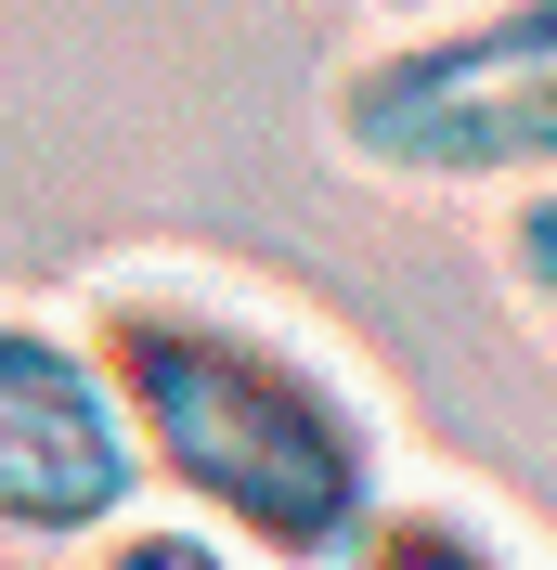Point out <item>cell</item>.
Wrapping results in <instances>:
<instances>
[{"label":"cell","mask_w":557,"mask_h":570,"mask_svg":"<svg viewBox=\"0 0 557 570\" xmlns=\"http://www.w3.org/2000/svg\"><path fill=\"white\" fill-rule=\"evenodd\" d=\"M350 169L428 195H545L557 181V0H453L350 52L324 91Z\"/></svg>","instance_id":"7a4b0ae2"},{"label":"cell","mask_w":557,"mask_h":570,"mask_svg":"<svg viewBox=\"0 0 557 570\" xmlns=\"http://www.w3.org/2000/svg\"><path fill=\"white\" fill-rule=\"evenodd\" d=\"M91 351L130 402L143 480L273 570H350L389 505V428L312 324L260 312L234 285L130 273L91 298Z\"/></svg>","instance_id":"6da1fadb"},{"label":"cell","mask_w":557,"mask_h":570,"mask_svg":"<svg viewBox=\"0 0 557 570\" xmlns=\"http://www.w3.org/2000/svg\"><path fill=\"white\" fill-rule=\"evenodd\" d=\"M389 13H402V27H416V13H453V0H389Z\"/></svg>","instance_id":"52a82bcc"},{"label":"cell","mask_w":557,"mask_h":570,"mask_svg":"<svg viewBox=\"0 0 557 570\" xmlns=\"http://www.w3.org/2000/svg\"><path fill=\"white\" fill-rule=\"evenodd\" d=\"M156 493L130 441V402H117L91 324L13 312L0 298V544H117L130 505Z\"/></svg>","instance_id":"3957f363"},{"label":"cell","mask_w":557,"mask_h":570,"mask_svg":"<svg viewBox=\"0 0 557 570\" xmlns=\"http://www.w3.org/2000/svg\"><path fill=\"white\" fill-rule=\"evenodd\" d=\"M350 570H557V558L531 532H506L492 505H467V493H389L377 532L350 544Z\"/></svg>","instance_id":"277c9868"},{"label":"cell","mask_w":557,"mask_h":570,"mask_svg":"<svg viewBox=\"0 0 557 570\" xmlns=\"http://www.w3.org/2000/svg\"><path fill=\"white\" fill-rule=\"evenodd\" d=\"M91 570H273V558H246V544L195 532V519H130L117 544H91Z\"/></svg>","instance_id":"5b68a950"},{"label":"cell","mask_w":557,"mask_h":570,"mask_svg":"<svg viewBox=\"0 0 557 570\" xmlns=\"http://www.w3.org/2000/svg\"><path fill=\"white\" fill-rule=\"evenodd\" d=\"M506 285L557 324V181L545 195H506Z\"/></svg>","instance_id":"8992f818"}]
</instances>
